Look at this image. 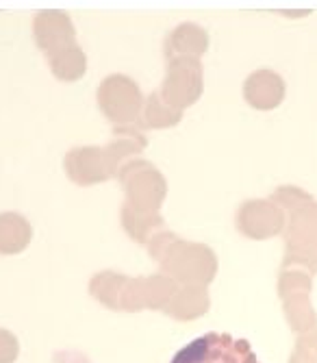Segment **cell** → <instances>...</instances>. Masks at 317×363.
I'll use <instances>...</instances> for the list:
<instances>
[{
    "mask_svg": "<svg viewBox=\"0 0 317 363\" xmlns=\"http://www.w3.org/2000/svg\"><path fill=\"white\" fill-rule=\"evenodd\" d=\"M172 363H259V359L246 340L207 333L178 350Z\"/></svg>",
    "mask_w": 317,
    "mask_h": 363,
    "instance_id": "cell-1",
    "label": "cell"
},
{
    "mask_svg": "<svg viewBox=\"0 0 317 363\" xmlns=\"http://www.w3.org/2000/svg\"><path fill=\"white\" fill-rule=\"evenodd\" d=\"M98 105L113 122H133L142 107L139 87L129 77H107L98 89Z\"/></svg>",
    "mask_w": 317,
    "mask_h": 363,
    "instance_id": "cell-2",
    "label": "cell"
},
{
    "mask_svg": "<svg viewBox=\"0 0 317 363\" xmlns=\"http://www.w3.org/2000/svg\"><path fill=\"white\" fill-rule=\"evenodd\" d=\"M74 35L76 33H74L72 20L63 11L48 9V11L38 13L33 20V38H35L38 48L46 55V59L63 48L76 44Z\"/></svg>",
    "mask_w": 317,
    "mask_h": 363,
    "instance_id": "cell-3",
    "label": "cell"
},
{
    "mask_svg": "<svg viewBox=\"0 0 317 363\" xmlns=\"http://www.w3.org/2000/svg\"><path fill=\"white\" fill-rule=\"evenodd\" d=\"M63 168H66L70 181L76 185H93V183H103L111 177V170L107 166L105 150L103 148H72L66 155L63 161Z\"/></svg>",
    "mask_w": 317,
    "mask_h": 363,
    "instance_id": "cell-4",
    "label": "cell"
},
{
    "mask_svg": "<svg viewBox=\"0 0 317 363\" xmlns=\"http://www.w3.org/2000/svg\"><path fill=\"white\" fill-rule=\"evenodd\" d=\"M120 179L126 187V194L133 196V201H137L139 196L146 194L156 205L161 201V196H166V181L156 174V170L150 166V163H144V161L129 163V166L122 170Z\"/></svg>",
    "mask_w": 317,
    "mask_h": 363,
    "instance_id": "cell-5",
    "label": "cell"
},
{
    "mask_svg": "<svg viewBox=\"0 0 317 363\" xmlns=\"http://www.w3.org/2000/svg\"><path fill=\"white\" fill-rule=\"evenodd\" d=\"M33 238V228L20 213H0V252L16 255Z\"/></svg>",
    "mask_w": 317,
    "mask_h": 363,
    "instance_id": "cell-6",
    "label": "cell"
},
{
    "mask_svg": "<svg viewBox=\"0 0 317 363\" xmlns=\"http://www.w3.org/2000/svg\"><path fill=\"white\" fill-rule=\"evenodd\" d=\"M48 63H50V72L54 74V79L63 83L79 81L87 70V59H85V52L79 48V44H72L68 48L50 55Z\"/></svg>",
    "mask_w": 317,
    "mask_h": 363,
    "instance_id": "cell-7",
    "label": "cell"
},
{
    "mask_svg": "<svg viewBox=\"0 0 317 363\" xmlns=\"http://www.w3.org/2000/svg\"><path fill=\"white\" fill-rule=\"evenodd\" d=\"M207 48V35L204 30L194 26V24H183L178 26L168 44H166V50H168V57H172L174 52H202Z\"/></svg>",
    "mask_w": 317,
    "mask_h": 363,
    "instance_id": "cell-8",
    "label": "cell"
},
{
    "mask_svg": "<svg viewBox=\"0 0 317 363\" xmlns=\"http://www.w3.org/2000/svg\"><path fill=\"white\" fill-rule=\"evenodd\" d=\"M158 94H152L146 103V113H144V122L152 128H161V126H172L180 120V111L170 107L168 103L163 105L158 101Z\"/></svg>",
    "mask_w": 317,
    "mask_h": 363,
    "instance_id": "cell-9",
    "label": "cell"
},
{
    "mask_svg": "<svg viewBox=\"0 0 317 363\" xmlns=\"http://www.w3.org/2000/svg\"><path fill=\"white\" fill-rule=\"evenodd\" d=\"M18 357V340L5 331V328H0V363H13Z\"/></svg>",
    "mask_w": 317,
    "mask_h": 363,
    "instance_id": "cell-10",
    "label": "cell"
}]
</instances>
